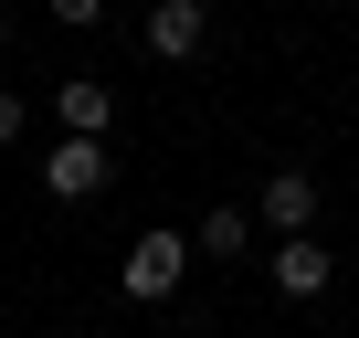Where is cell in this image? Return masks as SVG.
Masks as SVG:
<instances>
[{
	"instance_id": "obj_6",
	"label": "cell",
	"mask_w": 359,
	"mask_h": 338,
	"mask_svg": "<svg viewBox=\"0 0 359 338\" xmlns=\"http://www.w3.org/2000/svg\"><path fill=\"white\" fill-rule=\"evenodd\" d=\"M327 275H338V254H317V233L275 243V285H285V296H327Z\"/></svg>"
},
{
	"instance_id": "obj_2",
	"label": "cell",
	"mask_w": 359,
	"mask_h": 338,
	"mask_svg": "<svg viewBox=\"0 0 359 338\" xmlns=\"http://www.w3.org/2000/svg\"><path fill=\"white\" fill-rule=\"evenodd\" d=\"M106 180H116L106 137H53V158H43V191H53V201H95Z\"/></svg>"
},
{
	"instance_id": "obj_5",
	"label": "cell",
	"mask_w": 359,
	"mask_h": 338,
	"mask_svg": "<svg viewBox=\"0 0 359 338\" xmlns=\"http://www.w3.org/2000/svg\"><path fill=\"white\" fill-rule=\"evenodd\" d=\"M53 116H64V137H106V116H116V95H106L95 74H74V85H53Z\"/></svg>"
},
{
	"instance_id": "obj_3",
	"label": "cell",
	"mask_w": 359,
	"mask_h": 338,
	"mask_svg": "<svg viewBox=\"0 0 359 338\" xmlns=\"http://www.w3.org/2000/svg\"><path fill=\"white\" fill-rule=\"evenodd\" d=\"M254 212H264V222L296 243V233L317 222V169H264V201H254Z\"/></svg>"
},
{
	"instance_id": "obj_7",
	"label": "cell",
	"mask_w": 359,
	"mask_h": 338,
	"mask_svg": "<svg viewBox=\"0 0 359 338\" xmlns=\"http://www.w3.org/2000/svg\"><path fill=\"white\" fill-rule=\"evenodd\" d=\"M191 243H201V254H243V243H254V212H233V201H212Z\"/></svg>"
},
{
	"instance_id": "obj_1",
	"label": "cell",
	"mask_w": 359,
	"mask_h": 338,
	"mask_svg": "<svg viewBox=\"0 0 359 338\" xmlns=\"http://www.w3.org/2000/svg\"><path fill=\"white\" fill-rule=\"evenodd\" d=\"M191 254H201L191 233H137V243H127V264H116V285H127L137 306H158L180 275H191Z\"/></svg>"
},
{
	"instance_id": "obj_8",
	"label": "cell",
	"mask_w": 359,
	"mask_h": 338,
	"mask_svg": "<svg viewBox=\"0 0 359 338\" xmlns=\"http://www.w3.org/2000/svg\"><path fill=\"white\" fill-rule=\"evenodd\" d=\"M53 22H74V32H85V22H106V0H53Z\"/></svg>"
},
{
	"instance_id": "obj_9",
	"label": "cell",
	"mask_w": 359,
	"mask_h": 338,
	"mask_svg": "<svg viewBox=\"0 0 359 338\" xmlns=\"http://www.w3.org/2000/svg\"><path fill=\"white\" fill-rule=\"evenodd\" d=\"M22 127H32V116H22V95H0V148H11Z\"/></svg>"
},
{
	"instance_id": "obj_4",
	"label": "cell",
	"mask_w": 359,
	"mask_h": 338,
	"mask_svg": "<svg viewBox=\"0 0 359 338\" xmlns=\"http://www.w3.org/2000/svg\"><path fill=\"white\" fill-rule=\"evenodd\" d=\"M201 32H212V11H201V0H158V11H148V53H201Z\"/></svg>"
}]
</instances>
